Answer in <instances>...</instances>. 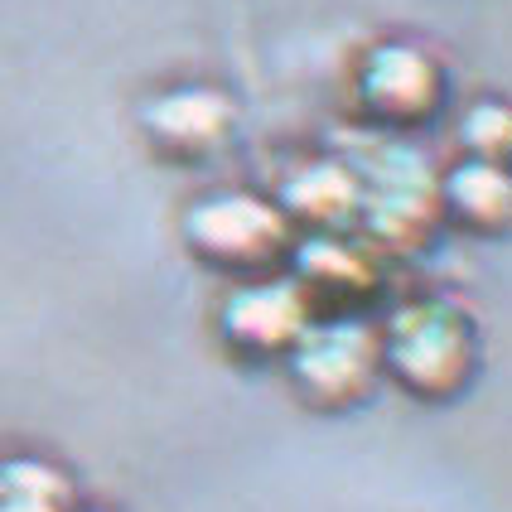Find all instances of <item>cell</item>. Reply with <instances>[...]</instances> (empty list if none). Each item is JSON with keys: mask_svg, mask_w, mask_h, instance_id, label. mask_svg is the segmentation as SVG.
I'll return each instance as SVG.
<instances>
[{"mask_svg": "<svg viewBox=\"0 0 512 512\" xmlns=\"http://www.w3.org/2000/svg\"><path fill=\"white\" fill-rule=\"evenodd\" d=\"M348 170L358 179V223L353 232L382 256H411L430 242L440 223V174L426 155L401 136H358Z\"/></svg>", "mask_w": 512, "mask_h": 512, "instance_id": "cell-1", "label": "cell"}, {"mask_svg": "<svg viewBox=\"0 0 512 512\" xmlns=\"http://www.w3.org/2000/svg\"><path fill=\"white\" fill-rule=\"evenodd\" d=\"M377 353H382V372H392V382L406 387L411 397L445 401L474 377L479 339H474V319L455 300L421 295L387 314V324L377 329Z\"/></svg>", "mask_w": 512, "mask_h": 512, "instance_id": "cell-2", "label": "cell"}, {"mask_svg": "<svg viewBox=\"0 0 512 512\" xmlns=\"http://www.w3.org/2000/svg\"><path fill=\"white\" fill-rule=\"evenodd\" d=\"M179 232L203 266L242 276V281L276 276V266L295 247V228L285 223V213L252 189H218L194 199L179 218Z\"/></svg>", "mask_w": 512, "mask_h": 512, "instance_id": "cell-3", "label": "cell"}, {"mask_svg": "<svg viewBox=\"0 0 512 512\" xmlns=\"http://www.w3.org/2000/svg\"><path fill=\"white\" fill-rule=\"evenodd\" d=\"M285 368L305 406L343 411L368 397L372 382L382 377L377 324L363 314H314L310 329L285 353Z\"/></svg>", "mask_w": 512, "mask_h": 512, "instance_id": "cell-4", "label": "cell"}, {"mask_svg": "<svg viewBox=\"0 0 512 512\" xmlns=\"http://www.w3.org/2000/svg\"><path fill=\"white\" fill-rule=\"evenodd\" d=\"M353 102L382 136L411 131L445 107V68L416 39H377L358 58Z\"/></svg>", "mask_w": 512, "mask_h": 512, "instance_id": "cell-5", "label": "cell"}, {"mask_svg": "<svg viewBox=\"0 0 512 512\" xmlns=\"http://www.w3.org/2000/svg\"><path fill=\"white\" fill-rule=\"evenodd\" d=\"M145 145L170 160V165H203L213 155H223L237 136V102L223 87L184 83L165 87L155 97H145L136 112Z\"/></svg>", "mask_w": 512, "mask_h": 512, "instance_id": "cell-6", "label": "cell"}, {"mask_svg": "<svg viewBox=\"0 0 512 512\" xmlns=\"http://www.w3.org/2000/svg\"><path fill=\"white\" fill-rule=\"evenodd\" d=\"M310 319V300L290 276H252L223 295L218 339L228 343V353L247 358V363H271L295 348V339L310 329Z\"/></svg>", "mask_w": 512, "mask_h": 512, "instance_id": "cell-7", "label": "cell"}, {"mask_svg": "<svg viewBox=\"0 0 512 512\" xmlns=\"http://www.w3.org/2000/svg\"><path fill=\"white\" fill-rule=\"evenodd\" d=\"M290 281L314 314H358L382 290V256L358 232H310L290 247Z\"/></svg>", "mask_w": 512, "mask_h": 512, "instance_id": "cell-8", "label": "cell"}, {"mask_svg": "<svg viewBox=\"0 0 512 512\" xmlns=\"http://www.w3.org/2000/svg\"><path fill=\"white\" fill-rule=\"evenodd\" d=\"M276 208L285 213L290 228L310 232H353L358 223V179L343 165V155H319L305 160L281 179Z\"/></svg>", "mask_w": 512, "mask_h": 512, "instance_id": "cell-9", "label": "cell"}, {"mask_svg": "<svg viewBox=\"0 0 512 512\" xmlns=\"http://www.w3.org/2000/svg\"><path fill=\"white\" fill-rule=\"evenodd\" d=\"M512 213V184L508 170L493 160H459L440 174V218H455L469 232H493L508 228Z\"/></svg>", "mask_w": 512, "mask_h": 512, "instance_id": "cell-10", "label": "cell"}, {"mask_svg": "<svg viewBox=\"0 0 512 512\" xmlns=\"http://www.w3.org/2000/svg\"><path fill=\"white\" fill-rule=\"evenodd\" d=\"M0 512H68V479L54 464L10 459L0 469Z\"/></svg>", "mask_w": 512, "mask_h": 512, "instance_id": "cell-11", "label": "cell"}, {"mask_svg": "<svg viewBox=\"0 0 512 512\" xmlns=\"http://www.w3.org/2000/svg\"><path fill=\"white\" fill-rule=\"evenodd\" d=\"M508 102H498V97H484V102H474L464 121H459V141L469 150V160H503L508 155Z\"/></svg>", "mask_w": 512, "mask_h": 512, "instance_id": "cell-12", "label": "cell"}]
</instances>
